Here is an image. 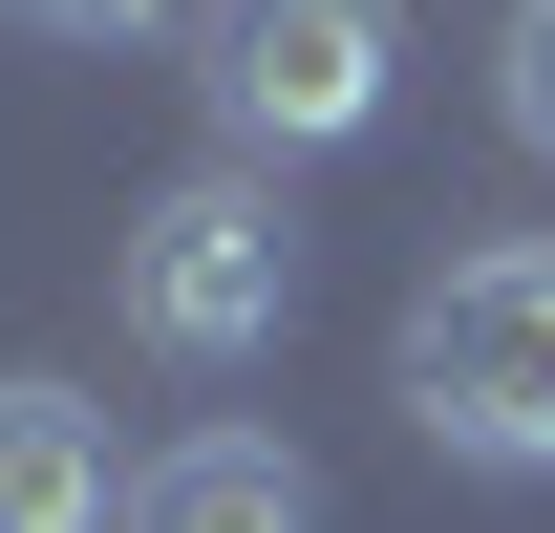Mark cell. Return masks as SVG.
I'll return each instance as SVG.
<instances>
[{
	"label": "cell",
	"instance_id": "obj_4",
	"mask_svg": "<svg viewBox=\"0 0 555 533\" xmlns=\"http://www.w3.org/2000/svg\"><path fill=\"white\" fill-rule=\"evenodd\" d=\"M129 533H321V469L278 448V427H171L129 469Z\"/></svg>",
	"mask_w": 555,
	"mask_h": 533
},
{
	"label": "cell",
	"instance_id": "obj_6",
	"mask_svg": "<svg viewBox=\"0 0 555 533\" xmlns=\"http://www.w3.org/2000/svg\"><path fill=\"white\" fill-rule=\"evenodd\" d=\"M491 107H513V150H555V0L491 22Z\"/></svg>",
	"mask_w": 555,
	"mask_h": 533
},
{
	"label": "cell",
	"instance_id": "obj_1",
	"mask_svg": "<svg viewBox=\"0 0 555 533\" xmlns=\"http://www.w3.org/2000/svg\"><path fill=\"white\" fill-rule=\"evenodd\" d=\"M406 427L449 469H555V235H470L406 299Z\"/></svg>",
	"mask_w": 555,
	"mask_h": 533
},
{
	"label": "cell",
	"instance_id": "obj_2",
	"mask_svg": "<svg viewBox=\"0 0 555 533\" xmlns=\"http://www.w3.org/2000/svg\"><path fill=\"white\" fill-rule=\"evenodd\" d=\"M107 299H129V341H150V363H257V341L299 321V213H278V171H257V150L171 171V193L129 213Z\"/></svg>",
	"mask_w": 555,
	"mask_h": 533
},
{
	"label": "cell",
	"instance_id": "obj_5",
	"mask_svg": "<svg viewBox=\"0 0 555 533\" xmlns=\"http://www.w3.org/2000/svg\"><path fill=\"white\" fill-rule=\"evenodd\" d=\"M0 533H129V469H107V405L86 385H0Z\"/></svg>",
	"mask_w": 555,
	"mask_h": 533
},
{
	"label": "cell",
	"instance_id": "obj_3",
	"mask_svg": "<svg viewBox=\"0 0 555 533\" xmlns=\"http://www.w3.org/2000/svg\"><path fill=\"white\" fill-rule=\"evenodd\" d=\"M193 86L257 171L278 150H363L385 86H406V0H193Z\"/></svg>",
	"mask_w": 555,
	"mask_h": 533
},
{
	"label": "cell",
	"instance_id": "obj_7",
	"mask_svg": "<svg viewBox=\"0 0 555 533\" xmlns=\"http://www.w3.org/2000/svg\"><path fill=\"white\" fill-rule=\"evenodd\" d=\"M0 22H43V43H150V22H193V0H0Z\"/></svg>",
	"mask_w": 555,
	"mask_h": 533
}]
</instances>
